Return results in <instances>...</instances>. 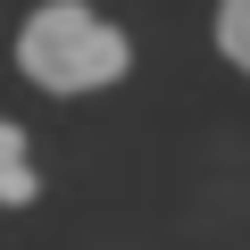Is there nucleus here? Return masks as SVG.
<instances>
[{"label":"nucleus","instance_id":"obj_2","mask_svg":"<svg viewBox=\"0 0 250 250\" xmlns=\"http://www.w3.org/2000/svg\"><path fill=\"white\" fill-rule=\"evenodd\" d=\"M42 200V167H34V134L17 117H0V208H34Z\"/></svg>","mask_w":250,"mask_h":250},{"label":"nucleus","instance_id":"obj_1","mask_svg":"<svg viewBox=\"0 0 250 250\" xmlns=\"http://www.w3.org/2000/svg\"><path fill=\"white\" fill-rule=\"evenodd\" d=\"M17 75L50 100H83V92H108L134 75V34H125L117 17H100L92 0H42V9H25L17 25Z\"/></svg>","mask_w":250,"mask_h":250},{"label":"nucleus","instance_id":"obj_3","mask_svg":"<svg viewBox=\"0 0 250 250\" xmlns=\"http://www.w3.org/2000/svg\"><path fill=\"white\" fill-rule=\"evenodd\" d=\"M208 34H217V59H225L233 75H250V0H217Z\"/></svg>","mask_w":250,"mask_h":250}]
</instances>
